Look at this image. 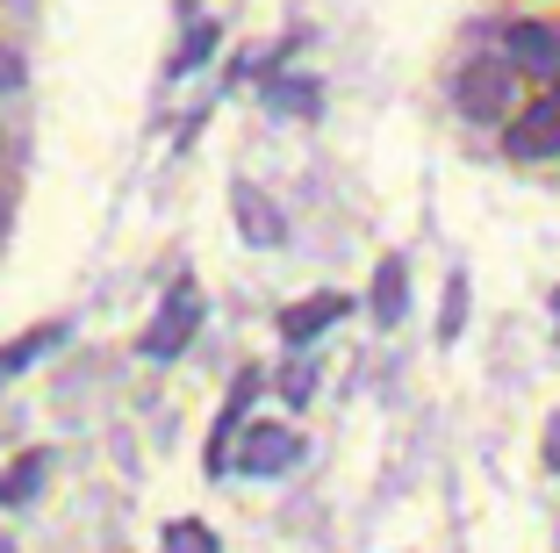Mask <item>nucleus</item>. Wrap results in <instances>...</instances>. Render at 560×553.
Returning <instances> with one entry per match:
<instances>
[{
	"label": "nucleus",
	"mask_w": 560,
	"mask_h": 553,
	"mask_svg": "<svg viewBox=\"0 0 560 553\" xmlns=\"http://www.w3.org/2000/svg\"><path fill=\"white\" fill-rule=\"evenodd\" d=\"M0 238H8V187H0Z\"/></svg>",
	"instance_id": "f3484780"
},
{
	"label": "nucleus",
	"mask_w": 560,
	"mask_h": 553,
	"mask_svg": "<svg viewBox=\"0 0 560 553\" xmlns=\"http://www.w3.org/2000/svg\"><path fill=\"white\" fill-rule=\"evenodd\" d=\"M310 389H316V381H310V367H288V381H280V395H288V403H310Z\"/></svg>",
	"instance_id": "2eb2a0df"
},
{
	"label": "nucleus",
	"mask_w": 560,
	"mask_h": 553,
	"mask_svg": "<svg viewBox=\"0 0 560 553\" xmlns=\"http://www.w3.org/2000/svg\"><path fill=\"white\" fill-rule=\"evenodd\" d=\"M252 395H259V367H245V375L231 381V403H223V417H215V431H209V474H231V460H237V424H245Z\"/></svg>",
	"instance_id": "39448f33"
},
{
	"label": "nucleus",
	"mask_w": 560,
	"mask_h": 553,
	"mask_svg": "<svg viewBox=\"0 0 560 553\" xmlns=\"http://www.w3.org/2000/svg\"><path fill=\"white\" fill-rule=\"evenodd\" d=\"M231 201H237V230H245L252 244H280V238H288V223H280V209H273V201L259 195V187H237Z\"/></svg>",
	"instance_id": "1a4fd4ad"
},
{
	"label": "nucleus",
	"mask_w": 560,
	"mask_h": 553,
	"mask_svg": "<svg viewBox=\"0 0 560 553\" xmlns=\"http://www.w3.org/2000/svg\"><path fill=\"white\" fill-rule=\"evenodd\" d=\"M8 80H15V66H8V58H0V87H8Z\"/></svg>",
	"instance_id": "a211bd4d"
},
{
	"label": "nucleus",
	"mask_w": 560,
	"mask_h": 553,
	"mask_svg": "<svg viewBox=\"0 0 560 553\" xmlns=\"http://www.w3.org/2000/svg\"><path fill=\"white\" fill-rule=\"evenodd\" d=\"M546 468H553V474H560V417H553V424H546Z\"/></svg>",
	"instance_id": "dca6fc26"
},
{
	"label": "nucleus",
	"mask_w": 560,
	"mask_h": 553,
	"mask_svg": "<svg viewBox=\"0 0 560 553\" xmlns=\"http://www.w3.org/2000/svg\"><path fill=\"white\" fill-rule=\"evenodd\" d=\"M553 324H560V288H553Z\"/></svg>",
	"instance_id": "6ab92c4d"
},
{
	"label": "nucleus",
	"mask_w": 560,
	"mask_h": 553,
	"mask_svg": "<svg viewBox=\"0 0 560 553\" xmlns=\"http://www.w3.org/2000/svg\"><path fill=\"white\" fill-rule=\"evenodd\" d=\"M503 58H511L517 72H539V80H553V72H560V30H546V22H511V36H503Z\"/></svg>",
	"instance_id": "423d86ee"
},
{
	"label": "nucleus",
	"mask_w": 560,
	"mask_h": 553,
	"mask_svg": "<svg viewBox=\"0 0 560 553\" xmlns=\"http://www.w3.org/2000/svg\"><path fill=\"white\" fill-rule=\"evenodd\" d=\"M346 310H352L346 295H310V302H295V310H280V338H288V345L302 353V345H316V338H324V331L338 324Z\"/></svg>",
	"instance_id": "0eeeda50"
},
{
	"label": "nucleus",
	"mask_w": 560,
	"mask_h": 553,
	"mask_svg": "<svg viewBox=\"0 0 560 553\" xmlns=\"http://www.w3.org/2000/svg\"><path fill=\"white\" fill-rule=\"evenodd\" d=\"M58 338H66V331H58V324H44V331H30V338L0 345V389H8V381H15L22 367H36V359H44V353H50V345H58Z\"/></svg>",
	"instance_id": "9d476101"
},
{
	"label": "nucleus",
	"mask_w": 560,
	"mask_h": 553,
	"mask_svg": "<svg viewBox=\"0 0 560 553\" xmlns=\"http://www.w3.org/2000/svg\"><path fill=\"white\" fill-rule=\"evenodd\" d=\"M453 101H460L467 123H503L517 101V66L511 58H467L460 80H453Z\"/></svg>",
	"instance_id": "f257e3e1"
},
{
	"label": "nucleus",
	"mask_w": 560,
	"mask_h": 553,
	"mask_svg": "<svg viewBox=\"0 0 560 553\" xmlns=\"http://www.w3.org/2000/svg\"><path fill=\"white\" fill-rule=\"evenodd\" d=\"M159 553H215V532H209L201 518H180V525H165Z\"/></svg>",
	"instance_id": "9b49d317"
},
{
	"label": "nucleus",
	"mask_w": 560,
	"mask_h": 553,
	"mask_svg": "<svg viewBox=\"0 0 560 553\" xmlns=\"http://www.w3.org/2000/svg\"><path fill=\"white\" fill-rule=\"evenodd\" d=\"M195 324H201V295H195V280H180V288L159 302V316H151V331L137 345H144V359H180L187 338H195Z\"/></svg>",
	"instance_id": "f03ea898"
},
{
	"label": "nucleus",
	"mask_w": 560,
	"mask_h": 553,
	"mask_svg": "<svg viewBox=\"0 0 560 553\" xmlns=\"http://www.w3.org/2000/svg\"><path fill=\"white\" fill-rule=\"evenodd\" d=\"M503 151H511V159H560V94L532 101L525 115H511Z\"/></svg>",
	"instance_id": "20e7f679"
},
{
	"label": "nucleus",
	"mask_w": 560,
	"mask_h": 553,
	"mask_svg": "<svg viewBox=\"0 0 560 553\" xmlns=\"http://www.w3.org/2000/svg\"><path fill=\"white\" fill-rule=\"evenodd\" d=\"M266 101H273L280 115H310V108H316V87H310V80H280Z\"/></svg>",
	"instance_id": "ddd939ff"
},
{
	"label": "nucleus",
	"mask_w": 560,
	"mask_h": 553,
	"mask_svg": "<svg viewBox=\"0 0 560 553\" xmlns=\"http://www.w3.org/2000/svg\"><path fill=\"white\" fill-rule=\"evenodd\" d=\"M209 50H215V22H201V30H195V36L180 44V58H173V72H195L201 58H209Z\"/></svg>",
	"instance_id": "4468645a"
},
{
	"label": "nucleus",
	"mask_w": 560,
	"mask_h": 553,
	"mask_svg": "<svg viewBox=\"0 0 560 553\" xmlns=\"http://www.w3.org/2000/svg\"><path fill=\"white\" fill-rule=\"evenodd\" d=\"M460 324H467V274H453L445 280V310H439V338H460Z\"/></svg>",
	"instance_id": "f8f14e48"
},
{
	"label": "nucleus",
	"mask_w": 560,
	"mask_h": 553,
	"mask_svg": "<svg viewBox=\"0 0 560 553\" xmlns=\"http://www.w3.org/2000/svg\"><path fill=\"white\" fill-rule=\"evenodd\" d=\"M295 460H302V439L288 424H245V446H237L231 468L245 474V482H273V474H288Z\"/></svg>",
	"instance_id": "7ed1b4c3"
},
{
	"label": "nucleus",
	"mask_w": 560,
	"mask_h": 553,
	"mask_svg": "<svg viewBox=\"0 0 560 553\" xmlns=\"http://www.w3.org/2000/svg\"><path fill=\"white\" fill-rule=\"evenodd\" d=\"M0 553H15V546H8V532H0Z\"/></svg>",
	"instance_id": "aec40b11"
},
{
	"label": "nucleus",
	"mask_w": 560,
	"mask_h": 553,
	"mask_svg": "<svg viewBox=\"0 0 560 553\" xmlns=\"http://www.w3.org/2000/svg\"><path fill=\"white\" fill-rule=\"evenodd\" d=\"M402 310H410V266H402V260H381L374 266V324L396 331Z\"/></svg>",
	"instance_id": "6e6552de"
}]
</instances>
